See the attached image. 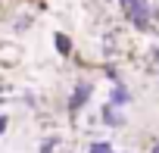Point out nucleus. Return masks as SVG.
<instances>
[{
    "instance_id": "nucleus-2",
    "label": "nucleus",
    "mask_w": 159,
    "mask_h": 153,
    "mask_svg": "<svg viewBox=\"0 0 159 153\" xmlns=\"http://www.w3.org/2000/svg\"><path fill=\"white\" fill-rule=\"evenodd\" d=\"M88 97H91V85H88V81H78V85H75V94H72V100H69V109L84 106Z\"/></svg>"
},
{
    "instance_id": "nucleus-1",
    "label": "nucleus",
    "mask_w": 159,
    "mask_h": 153,
    "mask_svg": "<svg viewBox=\"0 0 159 153\" xmlns=\"http://www.w3.org/2000/svg\"><path fill=\"white\" fill-rule=\"evenodd\" d=\"M122 10L134 28H150V10H147L143 0H122Z\"/></svg>"
},
{
    "instance_id": "nucleus-6",
    "label": "nucleus",
    "mask_w": 159,
    "mask_h": 153,
    "mask_svg": "<svg viewBox=\"0 0 159 153\" xmlns=\"http://www.w3.org/2000/svg\"><path fill=\"white\" fill-rule=\"evenodd\" d=\"M91 153H112V147L106 141H97V144H91Z\"/></svg>"
},
{
    "instance_id": "nucleus-7",
    "label": "nucleus",
    "mask_w": 159,
    "mask_h": 153,
    "mask_svg": "<svg viewBox=\"0 0 159 153\" xmlns=\"http://www.w3.org/2000/svg\"><path fill=\"white\" fill-rule=\"evenodd\" d=\"M53 144H56V137H47V141L41 144V153H53Z\"/></svg>"
},
{
    "instance_id": "nucleus-9",
    "label": "nucleus",
    "mask_w": 159,
    "mask_h": 153,
    "mask_svg": "<svg viewBox=\"0 0 159 153\" xmlns=\"http://www.w3.org/2000/svg\"><path fill=\"white\" fill-rule=\"evenodd\" d=\"M153 153H159V141H156V147H153Z\"/></svg>"
},
{
    "instance_id": "nucleus-5",
    "label": "nucleus",
    "mask_w": 159,
    "mask_h": 153,
    "mask_svg": "<svg viewBox=\"0 0 159 153\" xmlns=\"http://www.w3.org/2000/svg\"><path fill=\"white\" fill-rule=\"evenodd\" d=\"M56 50H59L62 56H66V53L72 50V44H69V38H66V35H56Z\"/></svg>"
},
{
    "instance_id": "nucleus-4",
    "label": "nucleus",
    "mask_w": 159,
    "mask_h": 153,
    "mask_svg": "<svg viewBox=\"0 0 159 153\" xmlns=\"http://www.w3.org/2000/svg\"><path fill=\"white\" fill-rule=\"evenodd\" d=\"M128 100H131V97H128V91L119 85V88L112 91V103H116V106H122V103H128Z\"/></svg>"
},
{
    "instance_id": "nucleus-8",
    "label": "nucleus",
    "mask_w": 159,
    "mask_h": 153,
    "mask_svg": "<svg viewBox=\"0 0 159 153\" xmlns=\"http://www.w3.org/2000/svg\"><path fill=\"white\" fill-rule=\"evenodd\" d=\"M7 131V116H0V134Z\"/></svg>"
},
{
    "instance_id": "nucleus-3",
    "label": "nucleus",
    "mask_w": 159,
    "mask_h": 153,
    "mask_svg": "<svg viewBox=\"0 0 159 153\" xmlns=\"http://www.w3.org/2000/svg\"><path fill=\"white\" fill-rule=\"evenodd\" d=\"M103 122H106V125H112V128L125 122V119H122V113H116V103H106V106H103Z\"/></svg>"
},
{
    "instance_id": "nucleus-10",
    "label": "nucleus",
    "mask_w": 159,
    "mask_h": 153,
    "mask_svg": "<svg viewBox=\"0 0 159 153\" xmlns=\"http://www.w3.org/2000/svg\"><path fill=\"white\" fill-rule=\"evenodd\" d=\"M156 56H159V50H156ZM156 72H159V69H156Z\"/></svg>"
}]
</instances>
